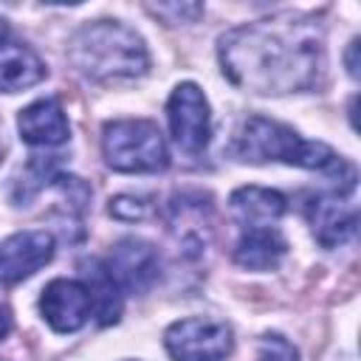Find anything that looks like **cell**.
Here are the masks:
<instances>
[{"instance_id": "cell-9", "label": "cell", "mask_w": 361, "mask_h": 361, "mask_svg": "<svg viewBox=\"0 0 361 361\" xmlns=\"http://www.w3.org/2000/svg\"><path fill=\"white\" fill-rule=\"evenodd\" d=\"M164 220L169 226V234L175 237V243L197 257L200 251H206L209 234H212V200L209 195L200 192H180L166 203Z\"/></svg>"}, {"instance_id": "cell-11", "label": "cell", "mask_w": 361, "mask_h": 361, "mask_svg": "<svg viewBox=\"0 0 361 361\" xmlns=\"http://www.w3.org/2000/svg\"><path fill=\"white\" fill-rule=\"evenodd\" d=\"M39 313L56 333H76L93 313L90 293L79 279H51L39 296Z\"/></svg>"}, {"instance_id": "cell-10", "label": "cell", "mask_w": 361, "mask_h": 361, "mask_svg": "<svg viewBox=\"0 0 361 361\" xmlns=\"http://www.w3.org/2000/svg\"><path fill=\"white\" fill-rule=\"evenodd\" d=\"M54 257V234L42 228L17 231L0 240V282L17 285L48 265Z\"/></svg>"}, {"instance_id": "cell-23", "label": "cell", "mask_w": 361, "mask_h": 361, "mask_svg": "<svg viewBox=\"0 0 361 361\" xmlns=\"http://www.w3.org/2000/svg\"><path fill=\"white\" fill-rule=\"evenodd\" d=\"M0 361H6V358H0Z\"/></svg>"}, {"instance_id": "cell-20", "label": "cell", "mask_w": 361, "mask_h": 361, "mask_svg": "<svg viewBox=\"0 0 361 361\" xmlns=\"http://www.w3.org/2000/svg\"><path fill=\"white\" fill-rule=\"evenodd\" d=\"M11 324H14V322H11V307H8L6 299L0 296V341L11 333Z\"/></svg>"}, {"instance_id": "cell-12", "label": "cell", "mask_w": 361, "mask_h": 361, "mask_svg": "<svg viewBox=\"0 0 361 361\" xmlns=\"http://www.w3.org/2000/svg\"><path fill=\"white\" fill-rule=\"evenodd\" d=\"M17 130L31 147H59L71 138V124L56 99H37L17 116Z\"/></svg>"}, {"instance_id": "cell-5", "label": "cell", "mask_w": 361, "mask_h": 361, "mask_svg": "<svg viewBox=\"0 0 361 361\" xmlns=\"http://www.w3.org/2000/svg\"><path fill=\"white\" fill-rule=\"evenodd\" d=\"M164 347L175 361H223L234 350V333L220 319H180L166 327Z\"/></svg>"}, {"instance_id": "cell-3", "label": "cell", "mask_w": 361, "mask_h": 361, "mask_svg": "<svg viewBox=\"0 0 361 361\" xmlns=\"http://www.w3.org/2000/svg\"><path fill=\"white\" fill-rule=\"evenodd\" d=\"M228 152L237 161L245 164H265V161H279L288 166H302V169H341L344 161L322 141H307L296 130H290L282 121L265 118V116H248L234 141L228 144Z\"/></svg>"}, {"instance_id": "cell-2", "label": "cell", "mask_w": 361, "mask_h": 361, "mask_svg": "<svg viewBox=\"0 0 361 361\" xmlns=\"http://www.w3.org/2000/svg\"><path fill=\"white\" fill-rule=\"evenodd\" d=\"M68 59L90 82L138 79L149 68L144 39L118 20H96L76 28L68 42Z\"/></svg>"}, {"instance_id": "cell-19", "label": "cell", "mask_w": 361, "mask_h": 361, "mask_svg": "<svg viewBox=\"0 0 361 361\" xmlns=\"http://www.w3.org/2000/svg\"><path fill=\"white\" fill-rule=\"evenodd\" d=\"M110 214H116L118 220H141L147 214V203L133 195H118L116 200H110Z\"/></svg>"}, {"instance_id": "cell-21", "label": "cell", "mask_w": 361, "mask_h": 361, "mask_svg": "<svg viewBox=\"0 0 361 361\" xmlns=\"http://www.w3.org/2000/svg\"><path fill=\"white\" fill-rule=\"evenodd\" d=\"M355 51H358V39L350 42L347 48V68H350V76H358V65H355Z\"/></svg>"}, {"instance_id": "cell-14", "label": "cell", "mask_w": 361, "mask_h": 361, "mask_svg": "<svg viewBox=\"0 0 361 361\" xmlns=\"http://www.w3.org/2000/svg\"><path fill=\"white\" fill-rule=\"evenodd\" d=\"M237 223L243 228H259V226H276L285 214L288 203L276 189L265 186H240L228 200Z\"/></svg>"}, {"instance_id": "cell-8", "label": "cell", "mask_w": 361, "mask_h": 361, "mask_svg": "<svg viewBox=\"0 0 361 361\" xmlns=\"http://www.w3.org/2000/svg\"><path fill=\"white\" fill-rule=\"evenodd\" d=\"M350 189H333V192H319L307 200L305 212L313 228V237L324 248L344 245L358 226V209L347 197Z\"/></svg>"}, {"instance_id": "cell-22", "label": "cell", "mask_w": 361, "mask_h": 361, "mask_svg": "<svg viewBox=\"0 0 361 361\" xmlns=\"http://www.w3.org/2000/svg\"><path fill=\"white\" fill-rule=\"evenodd\" d=\"M8 39H11V37H8V25H6V20L0 17V45L8 42Z\"/></svg>"}, {"instance_id": "cell-7", "label": "cell", "mask_w": 361, "mask_h": 361, "mask_svg": "<svg viewBox=\"0 0 361 361\" xmlns=\"http://www.w3.org/2000/svg\"><path fill=\"white\" fill-rule=\"evenodd\" d=\"M104 268L116 279L118 290L121 293H133V296L147 293L155 285L158 274H161L158 251L147 240H135V237L118 240L113 245L110 257L104 259Z\"/></svg>"}, {"instance_id": "cell-17", "label": "cell", "mask_w": 361, "mask_h": 361, "mask_svg": "<svg viewBox=\"0 0 361 361\" xmlns=\"http://www.w3.org/2000/svg\"><path fill=\"white\" fill-rule=\"evenodd\" d=\"M147 11L169 25H186L203 14V3H147Z\"/></svg>"}, {"instance_id": "cell-4", "label": "cell", "mask_w": 361, "mask_h": 361, "mask_svg": "<svg viewBox=\"0 0 361 361\" xmlns=\"http://www.w3.org/2000/svg\"><path fill=\"white\" fill-rule=\"evenodd\" d=\"M102 152L116 172H161L169 166V149L158 124L147 118H116L102 130Z\"/></svg>"}, {"instance_id": "cell-6", "label": "cell", "mask_w": 361, "mask_h": 361, "mask_svg": "<svg viewBox=\"0 0 361 361\" xmlns=\"http://www.w3.org/2000/svg\"><path fill=\"white\" fill-rule=\"evenodd\" d=\"M166 121L175 144L186 155H200L212 135V113L203 90L195 82H180L169 93Z\"/></svg>"}, {"instance_id": "cell-15", "label": "cell", "mask_w": 361, "mask_h": 361, "mask_svg": "<svg viewBox=\"0 0 361 361\" xmlns=\"http://www.w3.org/2000/svg\"><path fill=\"white\" fill-rule=\"evenodd\" d=\"M42 79H45V65L28 45L14 39L0 45V90L3 93L34 87Z\"/></svg>"}, {"instance_id": "cell-16", "label": "cell", "mask_w": 361, "mask_h": 361, "mask_svg": "<svg viewBox=\"0 0 361 361\" xmlns=\"http://www.w3.org/2000/svg\"><path fill=\"white\" fill-rule=\"evenodd\" d=\"M82 276H85V288L90 293V302H93V310L99 316L102 324H113L118 322V313H121V290L116 285V279L110 276V271L104 268V262L99 259H90L82 265Z\"/></svg>"}, {"instance_id": "cell-13", "label": "cell", "mask_w": 361, "mask_h": 361, "mask_svg": "<svg viewBox=\"0 0 361 361\" xmlns=\"http://www.w3.org/2000/svg\"><path fill=\"white\" fill-rule=\"evenodd\" d=\"M285 251H288V243L276 226L243 228L234 245V262L248 271H271L282 262Z\"/></svg>"}, {"instance_id": "cell-18", "label": "cell", "mask_w": 361, "mask_h": 361, "mask_svg": "<svg viewBox=\"0 0 361 361\" xmlns=\"http://www.w3.org/2000/svg\"><path fill=\"white\" fill-rule=\"evenodd\" d=\"M257 361H299V353L296 347L279 336V333H265L259 338V353H257Z\"/></svg>"}, {"instance_id": "cell-1", "label": "cell", "mask_w": 361, "mask_h": 361, "mask_svg": "<svg viewBox=\"0 0 361 361\" xmlns=\"http://www.w3.org/2000/svg\"><path fill=\"white\" fill-rule=\"evenodd\" d=\"M217 59L228 82L245 93H302L322 82L324 31L310 14H271L226 31L217 39Z\"/></svg>"}]
</instances>
